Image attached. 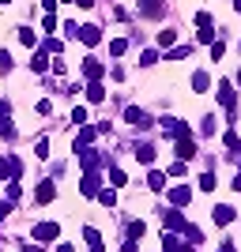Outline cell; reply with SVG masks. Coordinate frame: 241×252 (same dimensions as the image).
I'll use <instances>...</instances> for the list:
<instances>
[{"mask_svg": "<svg viewBox=\"0 0 241 252\" xmlns=\"http://www.w3.org/2000/svg\"><path fill=\"white\" fill-rule=\"evenodd\" d=\"M23 177V162L15 155H4L0 158V181H19Z\"/></svg>", "mask_w": 241, "mask_h": 252, "instance_id": "cell-1", "label": "cell"}, {"mask_svg": "<svg viewBox=\"0 0 241 252\" xmlns=\"http://www.w3.org/2000/svg\"><path fill=\"white\" fill-rule=\"evenodd\" d=\"M79 192H83V196H98V192H102V173H98V169H87L83 181H79Z\"/></svg>", "mask_w": 241, "mask_h": 252, "instance_id": "cell-2", "label": "cell"}, {"mask_svg": "<svg viewBox=\"0 0 241 252\" xmlns=\"http://www.w3.org/2000/svg\"><path fill=\"white\" fill-rule=\"evenodd\" d=\"M31 237L34 241H57V237H61V226H57V222H38L31 230Z\"/></svg>", "mask_w": 241, "mask_h": 252, "instance_id": "cell-3", "label": "cell"}, {"mask_svg": "<svg viewBox=\"0 0 241 252\" xmlns=\"http://www.w3.org/2000/svg\"><path fill=\"white\" fill-rule=\"evenodd\" d=\"M125 121L132 128H151V117H147L143 109H136V105H128V109H125Z\"/></svg>", "mask_w": 241, "mask_h": 252, "instance_id": "cell-4", "label": "cell"}, {"mask_svg": "<svg viewBox=\"0 0 241 252\" xmlns=\"http://www.w3.org/2000/svg\"><path fill=\"white\" fill-rule=\"evenodd\" d=\"M219 102L230 109V117H234V109H238V94H234V83H219Z\"/></svg>", "mask_w": 241, "mask_h": 252, "instance_id": "cell-5", "label": "cell"}, {"mask_svg": "<svg viewBox=\"0 0 241 252\" xmlns=\"http://www.w3.org/2000/svg\"><path fill=\"white\" fill-rule=\"evenodd\" d=\"M34 200H38V203H49V200H57V181H42V185L34 189Z\"/></svg>", "mask_w": 241, "mask_h": 252, "instance_id": "cell-6", "label": "cell"}, {"mask_svg": "<svg viewBox=\"0 0 241 252\" xmlns=\"http://www.w3.org/2000/svg\"><path fill=\"white\" fill-rule=\"evenodd\" d=\"M166 196H170V203H173V207H185V203L192 200V189H189V185H177V189H170Z\"/></svg>", "mask_w": 241, "mask_h": 252, "instance_id": "cell-7", "label": "cell"}, {"mask_svg": "<svg viewBox=\"0 0 241 252\" xmlns=\"http://www.w3.org/2000/svg\"><path fill=\"white\" fill-rule=\"evenodd\" d=\"M177 158H181V162H189V158H196V143H192L189 136H177Z\"/></svg>", "mask_w": 241, "mask_h": 252, "instance_id": "cell-8", "label": "cell"}, {"mask_svg": "<svg viewBox=\"0 0 241 252\" xmlns=\"http://www.w3.org/2000/svg\"><path fill=\"white\" fill-rule=\"evenodd\" d=\"M95 136H98V128H79V136H75V151H87V143H95Z\"/></svg>", "mask_w": 241, "mask_h": 252, "instance_id": "cell-9", "label": "cell"}, {"mask_svg": "<svg viewBox=\"0 0 241 252\" xmlns=\"http://www.w3.org/2000/svg\"><path fill=\"white\" fill-rule=\"evenodd\" d=\"M79 42L83 45H98L102 42V31H98V27H79Z\"/></svg>", "mask_w": 241, "mask_h": 252, "instance_id": "cell-10", "label": "cell"}, {"mask_svg": "<svg viewBox=\"0 0 241 252\" xmlns=\"http://www.w3.org/2000/svg\"><path fill=\"white\" fill-rule=\"evenodd\" d=\"M139 11H143V15H155V19H162L166 4H162V0H143V4H139Z\"/></svg>", "mask_w": 241, "mask_h": 252, "instance_id": "cell-11", "label": "cell"}, {"mask_svg": "<svg viewBox=\"0 0 241 252\" xmlns=\"http://www.w3.org/2000/svg\"><path fill=\"white\" fill-rule=\"evenodd\" d=\"M166 230H170V233L185 230V215H181V211H166Z\"/></svg>", "mask_w": 241, "mask_h": 252, "instance_id": "cell-12", "label": "cell"}, {"mask_svg": "<svg viewBox=\"0 0 241 252\" xmlns=\"http://www.w3.org/2000/svg\"><path fill=\"white\" fill-rule=\"evenodd\" d=\"M83 75H87V79H102L105 68H102L98 61H91V57H87V61H83Z\"/></svg>", "mask_w": 241, "mask_h": 252, "instance_id": "cell-13", "label": "cell"}, {"mask_svg": "<svg viewBox=\"0 0 241 252\" xmlns=\"http://www.w3.org/2000/svg\"><path fill=\"white\" fill-rule=\"evenodd\" d=\"M87 102H91V105H98V102H105V87H102V83H98V79H95V83H91V87H87Z\"/></svg>", "mask_w": 241, "mask_h": 252, "instance_id": "cell-14", "label": "cell"}, {"mask_svg": "<svg viewBox=\"0 0 241 252\" xmlns=\"http://www.w3.org/2000/svg\"><path fill=\"white\" fill-rule=\"evenodd\" d=\"M147 189H151V192H162V189H166V173L151 169V173H147Z\"/></svg>", "mask_w": 241, "mask_h": 252, "instance_id": "cell-15", "label": "cell"}, {"mask_svg": "<svg viewBox=\"0 0 241 252\" xmlns=\"http://www.w3.org/2000/svg\"><path fill=\"white\" fill-rule=\"evenodd\" d=\"M125 181H128V173L121 166H113V162H109V185H113V189H125Z\"/></svg>", "mask_w": 241, "mask_h": 252, "instance_id": "cell-16", "label": "cell"}, {"mask_svg": "<svg viewBox=\"0 0 241 252\" xmlns=\"http://www.w3.org/2000/svg\"><path fill=\"white\" fill-rule=\"evenodd\" d=\"M234 219H238V215H234V207H226V203H222V207H215V222H219V226H230Z\"/></svg>", "mask_w": 241, "mask_h": 252, "instance_id": "cell-17", "label": "cell"}, {"mask_svg": "<svg viewBox=\"0 0 241 252\" xmlns=\"http://www.w3.org/2000/svg\"><path fill=\"white\" fill-rule=\"evenodd\" d=\"M136 158L143 166H151V162H155V147H151V143H136Z\"/></svg>", "mask_w": 241, "mask_h": 252, "instance_id": "cell-18", "label": "cell"}, {"mask_svg": "<svg viewBox=\"0 0 241 252\" xmlns=\"http://www.w3.org/2000/svg\"><path fill=\"white\" fill-rule=\"evenodd\" d=\"M207 87H211L207 72H196V75H192V91H196V94H207Z\"/></svg>", "mask_w": 241, "mask_h": 252, "instance_id": "cell-19", "label": "cell"}, {"mask_svg": "<svg viewBox=\"0 0 241 252\" xmlns=\"http://www.w3.org/2000/svg\"><path fill=\"white\" fill-rule=\"evenodd\" d=\"M196 27L200 31H215V15L211 11H196Z\"/></svg>", "mask_w": 241, "mask_h": 252, "instance_id": "cell-20", "label": "cell"}, {"mask_svg": "<svg viewBox=\"0 0 241 252\" xmlns=\"http://www.w3.org/2000/svg\"><path fill=\"white\" fill-rule=\"evenodd\" d=\"M177 42V31H158V49H173Z\"/></svg>", "mask_w": 241, "mask_h": 252, "instance_id": "cell-21", "label": "cell"}, {"mask_svg": "<svg viewBox=\"0 0 241 252\" xmlns=\"http://www.w3.org/2000/svg\"><path fill=\"white\" fill-rule=\"evenodd\" d=\"M158 61H162V53H158V49H143V53H139V64H143V68H151V64H158Z\"/></svg>", "mask_w": 241, "mask_h": 252, "instance_id": "cell-22", "label": "cell"}, {"mask_svg": "<svg viewBox=\"0 0 241 252\" xmlns=\"http://www.w3.org/2000/svg\"><path fill=\"white\" fill-rule=\"evenodd\" d=\"M98 203L102 207H117V189H102L98 192Z\"/></svg>", "mask_w": 241, "mask_h": 252, "instance_id": "cell-23", "label": "cell"}, {"mask_svg": "<svg viewBox=\"0 0 241 252\" xmlns=\"http://www.w3.org/2000/svg\"><path fill=\"white\" fill-rule=\"evenodd\" d=\"M49 68V57H45V49L42 53H34V61H31V72H45Z\"/></svg>", "mask_w": 241, "mask_h": 252, "instance_id": "cell-24", "label": "cell"}, {"mask_svg": "<svg viewBox=\"0 0 241 252\" xmlns=\"http://www.w3.org/2000/svg\"><path fill=\"white\" fill-rule=\"evenodd\" d=\"M189 53H192V45H177V49H170V53H166V61H185Z\"/></svg>", "mask_w": 241, "mask_h": 252, "instance_id": "cell-25", "label": "cell"}, {"mask_svg": "<svg viewBox=\"0 0 241 252\" xmlns=\"http://www.w3.org/2000/svg\"><path fill=\"white\" fill-rule=\"evenodd\" d=\"M143 233H147L143 222H128V241H136V237H143Z\"/></svg>", "mask_w": 241, "mask_h": 252, "instance_id": "cell-26", "label": "cell"}, {"mask_svg": "<svg viewBox=\"0 0 241 252\" xmlns=\"http://www.w3.org/2000/svg\"><path fill=\"white\" fill-rule=\"evenodd\" d=\"M200 189H204V192H215V169H207V173L200 177Z\"/></svg>", "mask_w": 241, "mask_h": 252, "instance_id": "cell-27", "label": "cell"}, {"mask_svg": "<svg viewBox=\"0 0 241 252\" xmlns=\"http://www.w3.org/2000/svg\"><path fill=\"white\" fill-rule=\"evenodd\" d=\"M19 42H23V45H31V49H34V45H38V34H34L31 27H27V31H19Z\"/></svg>", "mask_w": 241, "mask_h": 252, "instance_id": "cell-28", "label": "cell"}, {"mask_svg": "<svg viewBox=\"0 0 241 252\" xmlns=\"http://www.w3.org/2000/svg\"><path fill=\"white\" fill-rule=\"evenodd\" d=\"M125 49H128L125 38H113V42H109V53H113V57H125Z\"/></svg>", "mask_w": 241, "mask_h": 252, "instance_id": "cell-29", "label": "cell"}, {"mask_svg": "<svg viewBox=\"0 0 241 252\" xmlns=\"http://www.w3.org/2000/svg\"><path fill=\"white\" fill-rule=\"evenodd\" d=\"M185 173H189V162H173V166H170V177H185Z\"/></svg>", "mask_w": 241, "mask_h": 252, "instance_id": "cell-30", "label": "cell"}, {"mask_svg": "<svg viewBox=\"0 0 241 252\" xmlns=\"http://www.w3.org/2000/svg\"><path fill=\"white\" fill-rule=\"evenodd\" d=\"M177 245H181V241H177V233H170V230H166V237H162V249H166V252H173Z\"/></svg>", "mask_w": 241, "mask_h": 252, "instance_id": "cell-31", "label": "cell"}, {"mask_svg": "<svg viewBox=\"0 0 241 252\" xmlns=\"http://www.w3.org/2000/svg\"><path fill=\"white\" fill-rule=\"evenodd\" d=\"M200 136H215V117H204V125H200Z\"/></svg>", "mask_w": 241, "mask_h": 252, "instance_id": "cell-32", "label": "cell"}, {"mask_svg": "<svg viewBox=\"0 0 241 252\" xmlns=\"http://www.w3.org/2000/svg\"><path fill=\"white\" fill-rule=\"evenodd\" d=\"M0 139H15V128L8 125V117H4V121H0Z\"/></svg>", "mask_w": 241, "mask_h": 252, "instance_id": "cell-33", "label": "cell"}, {"mask_svg": "<svg viewBox=\"0 0 241 252\" xmlns=\"http://www.w3.org/2000/svg\"><path fill=\"white\" fill-rule=\"evenodd\" d=\"M19 181H8V203H15V200H19Z\"/></svg>", "mask_w": 241, "mask_h": 252, "instance_id": "cell-34", "label": "cell"}, {"mask_svg": "<svg viewBox=\"0 0 241 252\" xmlns=\"http://www.w3.org/2000/svg\"><path fill=\"white\" fill-rule=\"evenodd\" d=\"M72 121H75V125H87V109H83V105H75V109H72Z\"/></svg>", "mask_w": 241, "mask_h": 252, "instance_id": "cell-35", "label": "cell"}, {"mask_svg": "<svg viewBox=\"0 0 241 252\" xmlns=\"http://www.w3.org/2000/svg\"><path fill=\"white\" fill-rule=\"evenodd\" d=\"M34 155H38V158H49V143H45V139H38V143H34Z\"/></svg>", "mask_w": 241, "mask_h": 252, "instance_id": "cell-36", "label": "cell"}, {"mask_svg": "<svg viewBox=\"0 0 241 252\" xmlns=\"http://www.w3.org/2000/svg\"><path fill=\"white\" fill-rule=\"evenodd\" d=\"M0 72H11V57L4 49H0Z\"/></svg>", "mask_w": 241, "mask_h": 252, "instance_id": "cell-37", "label": "cell"}, {"mask_svg": "<svg viewBox=\"0 0 241 252\" xmlns=\"http://www.w3.org/2000/svg\"><path fill=\"white\" fill-rule=\"evenodd\" d=\"M42 27H45V31H57V15H53V11H49V15L42 19Z\"/></svg>", "mask_w": 241, "mask_h": 252, "instance_id": "cell-38", "label": "cell"}, {"mask_svg": "<svg viewBox=\"0 0 241 252\" xmlns=\"http://www.w3.org/2000/svg\"><path fill=\"white\" fill-rule=\"evenodd\" d=\"M226 147H230V151L241 147V143H238V132H226Z\"/></svg>", "mask_w": 241, "mask_h": 252, "instance_id": "cell-39", "label": "cell"}, {"mask_svg": "<svg viewBox=\"0 0 241 252\" xmlns=\"http://www.w3.org/2000/svg\"><path fill=\"white\" fill-rule=\"evenodd\" d=\"M61 49H64V45L57 42V38H49V42H45V53H61Z\"/></svg>", "mask_w": 241, "mask_h": 252, "instance_id": "cell-40", "label": "cell"}, {"mask_svg": "<svg viewBox=\"0 0 241 252\" xmlns=\"http://www.w3.org/2000/svg\"><path fill=\"white\" fill-rule=\"evenodd\" d=\"M11 113V102H8V98H0V117H8Z\"/></svg>", "mask_w": 241, "mask_h": 252, "instance_id": "cell-41", "label": "cell"}, {"mask_svg": "<svg viewBox=\"0 0 241 252\" xmlns=\"http://www.w3.org/2000/svg\"><path fill=\"white\" fill-rule=\"evenodd\" d=\"M8 215H11V203H0V222L8 219Z\"/></svg>", "mask_w": 241, "mask_h": 252, "instance_id": "cell-42", "label": "cell"}, {"mask_svg": "<svg viewBox=\"0 0 241 252\" xmlns=\"http://www.w3.org/2000/svg\"><path fill=\"white\" fill-rule=\"evenodd\" d=\"M121 252H136V241H125V245H121Z\"/></svg>", "mask_w": 241, "mask_h": 252, "instance_id": "cell-43", "label": "cell"}, {"mask_svg": "<svg viewBox=\"0 0 241 252\" xmlns=\"http://www.w3.org/2000/svg\"><path fill=\"white\" fill-rule=\"evenodd\" d=\"M219 252H238V245H234V241H226V245H222Z\"/></svg>", "mask_w": 241, "mask_h": 252, "instance_id": "cell-44", "label": "cell"}, {"mask_svg": "<svg viewBox=\"0 0 241 252\" xmlns=\"http://www.w3.org/2000/svg\"><path fill=\"white\" fill-rule=\"evenodd\" d=\"M42 4H45V11H53L57 4H61V0H42Z\"/></svg>", "mask_w": 241, "mask_h": 252, "instance_id": "cell-45", "label": "cell"}, {"mask_svg": "<svg viewBox=\"0 0 241 252\" xmlns=\"http://www.w3.org/2000/svg\"><path fill=\"white\" fill-rule=\"evenodd\" d=\"M234 192H241V169H238V177H234Z\"/></svg>", "mask_w": 241, "mask_h": 252, "instance_id": "cell-46", "label": "cell"}, {"mask_svg": "<svg viewBox=\"0 0 241 252\" xmlns=\"http://www.w3.org/2000/svg\"><path fill=\"white\" fill-rule=\"evenodd\" d=\"M75 4H79V8H95V0H75Z\"/></svg>", "mask_w": 241, "mask_h": 252, "instance_id": "cell-47", "label": "cell"}, {"mask_svg": "<svg viewBox=\"0 0 241 252\" xmlns=\"http://www.w3.org/2000/svg\"><path fill=\"white\" fill-rule=\"evenodd\" d=\"M23 252H42V249H38V245H23Z\"/></svg>", "mask_w": 241, "mask_h": 252, "instance_id": "cell-48", "label": "cell"}, {"mask_svg": "<svg viewBox=\"0 0 241 252\" xmlns=\"http://www.w3.org/2000/svg\"><path fill=\"white\" fill-rule=\"evenodd\" d=\"M57 252H72V245H57Z\"/></svg>", "mask_w": 241, "mask_h": 252, "instance_id": "cell-49", "label": "cell"}, {"mask_svg": "<svg viewBox=\"0 0 241 252\" xmlns=\"http://www.w3.org/2000/svg\"><path fill=\"white\" fill-rule=\"evenodd\" d=\"M234 8H238V11H241V0H234Z\"/></svg>", "mask_w": 241, "mask_h": 252, "instance_id": "cell-50", "label": "cell"}, {"mask_svg": "<svg viewBox=\"0 0 241 252\" xmlns=\"http://www.w3.org/2000/svg\"><path fill=\"white\" fill-rule=\"evenodd\" d=\"M234 83H238V87H241V72H238V79H234Z\"/></svg>", "mask_w": 241, "mask_h": 252, "instance_id": "cell-51", "label": "cell"}]
</instances>
